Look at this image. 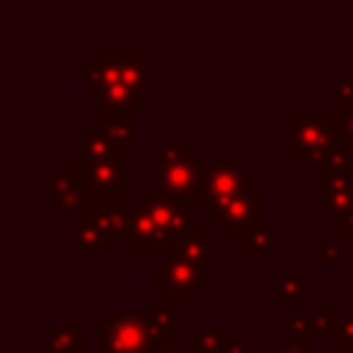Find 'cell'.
I'll return each instance as SVG.
<instances>
[{
	"label": "cell",
	"instance_id": "6da1fadb",
	"mask_svg": "<svg viewBox=\"0 0 353 353\" xmlns=\"http://www.w3.org/2000/svg\"><path fill=\"white\" fill-rule=\"evenodd\" d=\"M149 163L154 168L157 190L182 201H201L210 165H204L201 152L190 149L188 138H165L160 149L149 152Z\"/></svg>",
	"mask_w": 353,
	"mask_h": 353
},
{
	"label": "cell",
	"instance_id": "7a4b0ae2",
	"mask_svg": "<svg viewBox=\"0 0 353 353\" xmlns=\"http://www.w3.org/2000/svg\"><path fill=\"white\" fill-rule=\"evenodd\" d=\"M334 149H345L342 119L336 113H290V163H317Z\"/></svg>",
	"mask_w": 353,
	"mask_h": 353
},
{
	"label": "cell",
	"instance_id": "3957f363",
	"mask_svg": "<svg viewBox=\"0 0 353 353\" xmlns=\"http://www.w3.org/2000/svg\"><path fill=\"white\" fill-rule=\"evenodd\" d=\"M248 190H251V163H245L234 149H218L212 152V165L207 171L199 212L212 218L215 212H221Z\"/></svg>",
	"mask_w": 353,
	"mask_h": 353
},
{
	"label": "cell",
	"instance_id": "277c9868",
	"mask_svg": "<svg viewBox=\"0 0 353 353\" xmlns=\"http://www.w3.org/2000/svg\"><path fill=\"white\" fill-rule=\"evenodd\" d=\"M102 325V353H157L160 347H176V336H160L152 331L143 314L105 312Z\"/></svg>",
	"mask_w": 353,
	"mask_h": 353
},
{
	"label": "cell",
	"instance_id": "5b68a950",
	"mask_svg": "<svg viewBox=\"0 0 353 353\" xmlns=\"http://www.w3.org/2000/svg\"><path fill=\"white\" fill-rule=\"evenodd\" d=\"M152 287L163 290L168 301H199L212 287V265H193L176 256H163L149 270Z\"/></svg>",
	"mask_w": 353,
	"mask_h": 353
},
{
	"label": "cell",
	"instance_id": "8992f818",
	"mask_svg": "<svg viewBox=\"0 0 353 353\" xmlns=\"http://www.w3.org/2000/svg\"><path fill=\"white\" fill-rule=\"evenodd\" d=\"M135 201L152 215V221L176 243L185 232L196 229L201 221V212L190 207V201H182V199H174L163 190H157L154 185L152 188H138L135 193Z\"/></svg>",
	"mask_w": 353,
	"mask_h": 353
},
{
	"label": "cell",
	"instance_id": "52a82bcc",
	"mask_svg": "<svg viewBox=\"0 0 353 353\" xmlns=\"http://www.w3.org/2000/svg\"><path fill=\"white\" fill-rule=\"evenodd\" d=\"M85 94L88 99L102 102H130L138 99L121 80L116 50H91L85 55Z\"/></svg>",
	"mask_w": 353,
	"mask_h": 353
},
{
	"label": "cell",
	"instance_id": "ba28073f",
	"mask_svg": "<svg viewBox=\"0 0 353 353\" xmlns=\"http://www.w3.org/2000/svg\"><path fill=\"white\" fill-rule=\"evenodd\" d=\"M88 190V207L124 204V154L105 160H74Z\"/></svg>",
	"mask_w": 353,
	"mask_h": 353
},
{
	"label": "cell",
	"instance_id": "9c48e42d",
	"mask_svg": "<svg viewBox=\"0 0 353 353\" xmlns=\"http://www.w3.org/2000/svg\"><path fill=\"white\" fill-rule=\"evenodd\" d=\"M350 152L347 149H334L323 160L314 163V182H312V207L320 215H328L336 199L350 188L353 182V168H350Z\"/></svg>",
	"mask_w": 353,
	"mask_h": 353
},
{
	"label": "cell",
	"instance_id": "30bf717a",
	"mask_svg": "<svg viewBox=\"0 0 353 353\" xmlns=\"http://www.w3.org/2000/svg\"><path fill=\"white\" fill-rule=\"evenodd\" d=\"M50 210L52 212H74V215L88 210V190H85L80 168L74 163H52L50 165Z\"/></svg>",
	"mask_w": 353,
	"mask_h": 353
},
{
	"label": "cell",
	"instance_id": "8fae6325",
	"mask_svg": "<svg viewBox=\"0 0 353 353\" xmlns=\"http://www.w3.org/2000/svg\"><path fill=\"white\" fill-rule=\"evenodd\" d=\"M262 201H265V190L262 188H251L248 193H243L240 199H234L229 207H223L221 212H215L212 215V226H223V232L229 237L240 240L243 232H248L251 226L265 223Z\"/></svg>",
	"mask_w": 353,
	"mask_h": 353
},
{
	"label": "cell",
	"instance_id": "7c38bea8",
	"mask_svg": "<svg viewBox=\"0 0 353 353\" xmlns=\"http://www.w3.org/2000/svg\"><path fill=\"white\" fill-rule=\"evenodd\" d=\"M171 237L152 221V215L138 204L132 201V210H130V223H127V232H124V245L127 251H168L171 248Z\"/></svg>",
	"mask_w": 353,
	"mask_h": 353
},
{
	"label": "cell",
	"instance_id": "4fadbf2b",
	"mask_svg": "<svg viewBox=\"0 0 353 353\" xmlns=\"http://www.w3.org/2000/svg\"><path fill=\"white\" fill-rule=\"evenodd\" d=\"M212 223H199L196 229L185 232L163 256H176L193 265H212Z\"/></svg>",
	"mask_w": 353,
	"mask_h": 353
},
{
	"label": "cell",
	"instance_id": "5bb4252c",
	"mask_svg": "<svg viewBox=\"0 0 353 353\" xmlns=\"http://www.w3.org/2000/svg\"><path fill=\"white\" fill-rule=\"evenodd\" d=\"M119 55V72L124 85L138 97L146 99L149 91V66H152V55L146 50H116Z\"/></svg>",
	"mask_w": 353,
	"mask_h": 353
},
{
	"label": "cell",
	"instance_id": "9a60e30c",
	"mask_svg": "<svg viewBox=\"0 0 353 353\" xmlns=\"http://www.w3.org/2000/svg\"><path fill=\"white\" fill-rule=\"evenodd\" d=\"M314 317L320 325V334H325L328 339H334L342 350L353 353V314H339L331 312L325 301H314Z\"/></svg>",
	"mask_w": 353,
	"mask_h": 353
},
{
	"label": "cell",
	"instance_id": "2e32d148",
	"mask_svg": "<svg viewBox=\"0 0 353 353\" xmlns=\"http://www.w3.org/2000/svg\"><path fill=\"white\" fill-rule=\"evenodd\" d=\"M39 353H88V334L83 325H52L36 345Z\"/></svg>",
	"mask_w": 353,
	"mask_h": 353
},
{
	"label": "cell",
	"instance_id": "e0dca14e",
	"mask_svg": "<svg viewBox=\"0 0 353 353\" xmlns=\"http://www.w3.org/2000/svg\"><path fill=\"white\" fill-rule=\"evenodd\" d=\"M124 154L108 135L102 124H88V130L74 141V160H105Z\"/></svg>",
	"mask_w": 353,
	"mask_h": 353
},
{
	"label": "cell",
	"instance_id": "ac0fdd59",
	"mask_svg": "<svg viewBox=\"0 0 353 353\" xmlns=\"http://www.w3.org/2000/svg\"><path fill=\"white\" fill-rule=\"evenodd\" d=\"M276 298L279 301H312L314 298V279L303 273L301 262H292L287 273L276 276Z\"/></svg>",
	"mask_w": 353,
	"mask_h": 353
},
{
	"label": "cell",
	"instance_id": "d6986e66",
	"mask_svg": "<svg viewBox=\"0 0 353 353\" xmlns=\"http://www.w3.org/2000/svg\"><path fill=\"white\" fill-rule=\"evenodd\" d=\"M226 345H229L226 325H190L188 328L190 353H226Z\"/></svg>",
	"mask_w": 353,
	"mask_h": 353
},
{
	"label": "cell",
	"instance_id": "ffe728a7",
	"mask_svg": "<svg viewBox=\"0 0 353 353\" xmlns=\"http://www.w3.org/2000/svg\"><path fill=\"white\" fill-rule=\"evenodd\" d=\"M273 245H276V232H273V226H270V223L251 226V229H248V232H243V234H240V240H237V248H240L243 254H248V256H251V262H262V259H265V254H268Z\"/></svg>",
	"mask_w": 353,
	"mask_h": 353
},
{
	"label": "cell",
	"instance_id": "44dd1931",
	"mask_svg": "<svg viewBox=\"0 0 353 353\" xmlns=\"http://www.w3.org/2000/svg\"><path fill=\"white\" fill-rule=\"evenodd\" d=\"M146 323L152 325L154 334L160 336H174V328H176V309H174V301L168 298H160V301H152L149 312L143 314Z\"/></svg>",
	"mask_w": 353,
	"mask_h": 353
},
{
	"label": "cell",
	"instance_id": "7402d4cb",
	"mask_svg": "<svg viewBox=\"0 0 353 353\" xmlns=\"http://www.w3.org/2000/svg\"><path fill=\"white\" fill-rule=\"evenodd\" d=\"M312 259L317 265H325V262H350L353 256H350L347 248H342V245H336L325 237H314L312 240Z\"/></svg>",
	"mask_w": 353,
	"mask_h": 353
},
{
	"label": "cell",
	"instance_id": "603a6c76",
	"mask_svg": "<svg viewBox=\"0 0 353 353\" xmlns=\"http://www.w3.org/2000/svg\"><path fill=\"white\" fill-rule=\"evenodd\" d=\"M353 215V182H350V188L336 199V204L331 207V212L325 215V223L328 226H339L345 218H350Z\"/></svg>",
	"mask_w": 353,
	"mask_h": 353
},
{
	"label": "cell",
	"instance_id": "cb8c5ba5",
	"mask_svg": "<svg viewBox=\"0 0 353 353\" xmlns=\"http://www.w3.org/2000/svg\"><path fill=\"white\" fill-rule=\"evenodd\" d=\"M270 353H314V347H312V336H295V334H290V336H279Z\"/></svg>",
	"mask_w": 353,
	"mask_h": 353
},
{
	"label": "cell",
	"instance_id": "d4e9b609",
	"mask_svg": "<svg viewBox=\"0 0 353 353\" xmlns=\"http://www.w3.org/2000/svg\"><path fill=\"white\" fill-rule=\"evenodd\" d=\"M290 328H292L295 336H314V334H320L314 312H295V314H290Z\"/></svg>",
	"mask_w": 353,
	"mask_h": 353
},
{
	"label": "cell",
	"instance_id": "484cf974",
	"mask_svg": "<svg viewBox=\"0 0 353 353\" xmlns=\"http://www.w3.org/2000/svg\"><path fill=\"white\" fill-rule=\"evenodd\" d=\"M325 97L334 99V102L339 105V110H342V108H350V105H353V74H350V77H342V80L334 83V85H328V88H325Z\"/></svg>",
	"mask_w": 353,
	"mask_h": 353
},
{
	"label": "cell",
	"instance_id": "4316f807",
	"mask_svg": "<svg viewBox=\"0 0 353 353\" xmlns=\"http://www.w3.org/2000/svg\"><path fill=\"white\" fill-rule=\"evenodd\" d=\"M339 119H342V141H345V149L353 152V105L350 108H342L339 110Z\"/></svg>",
	"mask_w": 353,
	"mask_h": 353
},
{
	"label": "cell",
	"instance_id": "83f0119b",
	"mask_svg": "<svg viewBox=\"0 0 353 353\" xmlns=\"http://www.w3.org/2000/svg\"><path fill=\"white\" fill-rule=\"evenodd\" d=\"M226 353H251V350H248V339H243V336H234V339H229V345H226Z\"/></svg>",
	"mask_w": 353,
	"mask_h": 353
},
{
	"label": "cell",
	"instance_id": "f1b7e54d",
	"mask_svg": "<svg viewBox=\"0 0 353 353\" xmlns=\"http://www.w3.org/2000/svg\"><path fill=\"white\" fill-rule=\"evenodd\" d=\"M336 232H339V237H342V240H353V215H350V218H345V221L336 226Z\"/></svg>",
	"mask_w": 353,
	"mask_h": 353
},
{
	"label": "cell",
	"instance_id": "f546056e",
	"mask_svg": "<svg viewBox=\"0 0 353 353\" xmlns=\"http://www.w3.org/2000/svg\"><path fill=\"white\" fill-rule=\"evenodd\" d=\"M157 353H185V350H179V347H160Z\"/></svg>",
	"mask_w": 353,
	"mask_h": 353
},
{
	"label": "cell",
	"instance_id": "4dcf8cb0",
	"mask_svg": "<svg viewBox=\"0 0 353 353\" xmlns=\"http://www.w3.org/2000/svg\"><path fill=\"white\" fill-rule=\"evenodd\" d=\"M97 353H102V350H97Z\"/></svg>",
	"mask_w": 353,
	"mask_h": 353
}]
</instances>
